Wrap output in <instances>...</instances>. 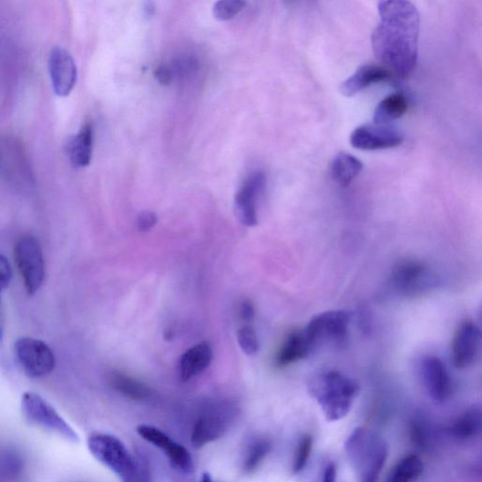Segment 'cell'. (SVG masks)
<instances>
[{
  "instance_id": "4316f807",
  "label": "cell",
  "mask_w": 482,
  "mask_h": 482,
  "mask_svg": "<svg viewBox=\"0 0 482 482\" xmlns=\"http://www.w3.org/2000/svg\"><path fill=\"white\" fill-rule=\"evenodd\" d=\"M272 451V443L268 439L254 441L249 447L243 462V470L251 474L257 470Z\"/></svg>"
},
{
  "instance_id": "9c48e42d",
  "label": "cell",
  "mask_w": 482,
  "mask_h": 482,
  "mask_svg": "<svg viewBox=\"0 0 482 482\" xmlns=\"http://www.w3.org/2000/svg\"><path fill=\"white\" fill-rule=\"evenodd\" d=\"M389 282L393 291L405 297L428 292L436 282L430 267L416 260H406L396 264L392 270Z\"/></svg>"
},
{
  "instance_id": "5bb4252c",
  "label": "cell",
  "mask_w": 482,
  "mask_h": 482,
  "mask_svg": "<svg viewBox=\"0 0 482 482\" xmlns=\"http://www.w3.org/2000/svg\"><path fill=\"white\" fill-rule=\"evenodd\" d=\"M481 333L478 326L472 321L463 322L452 340L451 359L459 370L472 365L478 356Z\"/></svg>"
},
{
  "instance_id": "e575fe53",
  "label": "cell",
  "mask_w": 482,
  "mask_h": 482,
  "mask_svg": "<svg viewBox=\"0 0 482 482\" xmlns=\"http://www.w3.org/2000/svg\"><path fill=\"white\" fill-rule=\"evenodd\" d=\"M336 481V467L333 463H330L323 470L321 482H335Z\"/></svg>"
},
{
  "instance_id": "4dcf8cb0",
  "label": "cell",
  "mask_w": 482,
  "mask_h": 482,
  "mask_svg": "<svg viewBox=\"0 0 482 482\" xmlns=\"http://www.w3.org/2000/svg\"><path fill=\"white\" fill-rule=\"evenodd\" d=\"M13 278V271L9 262L0 254V298L5 290L8 288Z\"/></svg>"
},
{
  "instance_id": "ac0fdd59",
  "label": "cell",
  "mask_w": 482,
  "mask_h": 482,
  "mask_svg": "<svg viewBox=\"0 0 482 482\" xmlns=\"http://www.w3.org/2000/svg\"><path fill=\"white\" fill-rule=\"evenodd\" d=\"M213 358V352L209 344H197L189 349L181 357L179 374L183 381L200 375L210 366Z\"/></svg>"
},
{
  "instance_id": "cb8c5ba5",
  "label": "cell",
  "mask_w": 482,
  "mask_h": 482,
  "mask_svg": "<svg viewBox=\"0 0 482 482\" xmlns=\"http://www.w3.org/2000/svg\"><path fill=\"white\" fill-rule=\"evenodd\" d=\"M408 109V101L402 93L391 94L384 98L374 111V123L390 125V122L403 118Z\"/></svg>"
},
{
  "instance_id": "9a60e30c",
  "label": "cell",
  "mask_w": 482,
  "mask_h": 482,
  "mask_svg": "<svg viewBox=\"0 0 482 482\" xmlns=\"http://www.w3.org/2000/svg\"><path fill=\"white\" fill-rule=\"evenodd\" d=\"M423 385L438 404L447 402L452 394V381L444 362L436 356L425 357L420 364Z\"/></svg>"
},
{
  "instance_id": "8d00e7d4",
  "label": "cell",
  "mask_w": 482,
  "mask_h": 482,
  "mask_svg": "<svg viewBox=\"0 0 482 482\" xmlns=\"http://www.w3.org/2000/svg\"><path fill=\"white\" fill-rule=\"evenodd\" d=\"M5 336V323L2 308V298H0V343L3 342Z\"/></svg>"
},
{
  "instance_id": "d6986e66",
  "label": "cell",
  "mask_w": 482,
  "mask_h": 482,
  "mask_svg": "<svg viewBox=\"0 0 482 482\" xmlns=\"http://www.w3.org/2000/svg\"><path fill=\"white\" fill-rule=\"evenodd\" d=\"M93 146V125L90 122H87L69 141L67 146V153L72 165L76 168L89 166L92 160Z\"/></svg>"
},
{
  "instance_id": "74e56055",
  "label": "cell",
  "mask_w": 482,
  "mask_h": 482,
  "mask_svg": "<svg viewBox=\"0 0 482 482\" xmlns=\"http://www.w3.org/2000/svg\"><path fill=\"white\" fill-rule=\"evenodd\" d=\"M144 15L146 17L150 18L154 15L155 14V6L152 3H147L145 7H144Z\"/></svg>"
},
{
  "instance_id": "484cf974",
  "label": "cell",
  "mask_w": 482,
  "mask_h": 482,
  "mask_svg": "<svg viewBox=\"0 0 482 482\" xmlns=\"http://www.w3.org/2000/svg\"><path fill=\"white\" fill-rule=\"evenodd\" d=\"M409 436L413 445L423 451L433 445V431L428 421L421 416L414 417L409 424Z\"/></svg>"
},
{
  "instance_id": "6da1fadb",
  "label": "cell",
  "mask_w": 482,
  "mask_h": 482,
  "mask_svg": "<svg viewBox=\"0 0 482 482\" xmlns=\"http://www.w3.org/2000/svg\"><path fill=\"white\" fill-rule=\"evenodd\" d=\"M380 22L373 35L376 59L401 77L409 76L418 59L420 15L405 0L379 4Z\"/></svg>"
},
{
  "instance_id": "8992f818",
  "label": "cell",
  "mask_w": 482,
  "mask_h": 482,
  "mask_svg": "<svg viewBox=\"0 0 482 482\" xmlns=\"http://www.w3.org/2000/svg\"><path fill=\"white\" fill-rule=\"evenodd\" d=\"M352 317L348 311L332 310L312 318L303 330L313 354L325 344H342L347 338Z\"/></svg>"
},
{
  "instance_id": "83f0119b",
  "label": "cell",
  "mask_w": 482,
  "mask_h": 482,
  "mask_svg": "<svg viewBox=\"0 0 482 482\" xmlns=\"http://www.w3.org/2000/svg\"><path fill=\"white\" fill-rule=\"evenodd\" d=\"M313 436L310 434L303 435L298 442L292 465V473L300 474L305 468L313 448Z\"/></svg>"
},
{
  "instance_id": "ba28073f",
  "label": "cell",
  "mask_w": 482,
  "mask_h": 482,
  "mask_svg": "<svg viewBox=\"0 0 482 482\" xmlns=\"http://www.w3.org/2000/svg\"><path fill=\"white\" fill-rule=\"evenodd\" d=\"M15 260L26 292L35 295L41 289L46 275L39 241L33 236L20 238L15 246Z\"/></svg>"
},
{
  "instance_id": "d6a6232c",
  "label": "cell",
  "mask_w": 482,
  "mask_h": 482,
  "mask_svg": "<svg viewBox=\"0 0 482 482\" xmlns=\"http://www.w3.org/2000/svg\"><path fill=\"white\" fill-rule=\"evenodd\" d=\"M124 482H151L150 473L147 464L138 459V466L135 472Z\"/></svg>"
},
{
  "instance_id": "7a4b0ae2",
  "label": "cell",
  "mask_w": 482,
  "mask_h": 482,
  "mask_svg": "<svg viewBox=\"0 0 482 482\" xmlns=\"http://www.w3.org/2000/svg\"><path fill=\"white\" fill-rule=\"evenodd\" d=\"M308 392L318 403L326 419L334 422L349 415L360 393V385L342 373L327 371L309 381Z\"/></svg>"
},
{
  "instance_id": "603a6c76",
  "label": "cell",
  "mask_w": 482,
  "mask_h": 482,
  "mask_svg": "<svg viewBox=\"0 0 482 482\" xmlns=\"http://www.w3.org/2000/svg\"><path fill=\"white\" fill-rule=\"evenodd\" d=\"M109 384L113 389L133 401H148L153 395L150 387L121 373H112L109 375Z\"/></svg>"
},
{
  "instance_id": "30bf717a",
  "label": "cell",
  "mask_w": 482,
  "mask_h": 482,
  "mask_svg": "<svg viewBox=\"0 0 482 482\" xmlns=\"http://www.w3.org/2000/svg\"><path fill=\"white\" fill-rule=\"evenodd\" d=\"M15 354L22 371L28 377L42 378L54 370L55 355L39 339L19 338L15 345Z\"/></svg>"
},
{
  "instance_id": "7402d4cb",
  "label": "cell",
  "mask_w": 482,
  "mask_h": 482,
  "mask_svg": "<svg viewBox=\"0 0 482 482\" xmlns=\"http://www.w3.org/2000/svg\"><path fill=\"white\" fill-rule=\"evenodd\" d=\"M364 164L351 154L339 153L332 161V179L340 186L348 187L363 171Z\"/></svg>"
},
{
  "instance_id": "1f68e13d",
  "label": "cell",
  "mask_w": 482,
  "mask_h": 482,
  "mask_svg": "<svg viewBox=\"0 0 482 482\" xmlns=\"http://www.w3.org/2000/svg\"><path fill=\"white\" fill-rule=\"evenodd\" d=\"M158 221V217L153 212H144L138 215L137 219V229L139 232H148L151 231Z\"/></svg>"
},
{
  "instance_id": "3957f363",
  "label": "cell",
  "mask_w": 482,
  "mask_h": 482,
  "mask_svg": "<svg viewBox=\"0 0 482 482\" xmlns=\"http://www.w3.org/2000/svg\"><path fill=\"white\" fill-rule=\"evenodd\" d=\"M345 451L358 482H377L388 457V446L382 437L358 427L346 440Z\"/></svg>"
},
{
  "instance_id": "e0dca14e",
  "label": "cell",
  "mask_w": 482,
  "mask_h": 482,
  "mask_svg": "<svg viewBox=\"0 0 482 482\" xmlns=\"http://www.w3.org/2000/svg\"><path fill=\"white\" fill-rule=\"evenodd\" d=\"M390 77L387 69L374 65H365L359 67L352 77L343 83L340 87V93L344 97H353L372 85L386 81Z\"/></svg>"
},
{
  "instance_id": "f546056e",
  "label": "cell",
  "mask_w": 482,
  "mask_h": 482,
  "mask_svg": "<svg viewBox=\"0 0 482 482\" xmlns=\"http://www.w3.org/2000/svg\"><path fill=\"white\" fill-rule=\"evenodd\" d=\"M239 344L247 355H254L260 350V343L257 332L251 326H244L238 332Z\"/></svg>"
},
{
  "instance_id": "4fadbf2b",
  "label": "cell",
  "mask_w": 482,
  "mask_h": 482,
  "mask_svg": "<svg viewBox=\"0 0 482 482\" xmlns=\"http://www.w3.org/2000/svg\"><path fill=\"white\" fill-rule=\"evenodd\" d=\"M48 67L54 93L60 97H68L77 80L73 56L66 48L56 46L51 50Z\"/></svg>"
},
{
  "instance_id": "f1b7e54d",
  "label": "cell",
  "mask_w": 482,
  "mask_h": 482,
  "mask_svg": "<svg viewBox=\"0 0 482 482\" xmlns=\"http://www.w3.org/2000/svg\"><path fill=\"white\" fill-rule=\"evenodd\" d=\"M245 6L246 4L241 0H220L215 4L213 15L220 21L230 20L239 15Z\"/></svg>"
},
{
  "instance_id": "5b68a950",
  "label": "cell",
  "mask_w": 482,
  "mask_h": 482,
  "mask_svg": "<svg viewBox=\"0 0 482 482\" xmlns=\"http://www.w3.org/2000/svg\"><path fill=\"white\" fill-rule=\"evenodd\" d=\"M92 456L115 473L124 482L135 472L138 458H134L125 444L117 436L95 433L88 437Z\"/></svg>"
},
{
  "instance_id": "277c9868",
  "label": "cell",
  "mask_w": 482,
  "mask_h": 482,
  "mask_svg": "<svg viewBox=\"0 0 482 482\" xmlns=\"http://www.w3.org/2000/svg\"><path fill=\"white\" fill-rule=\"evenodd\" d=\"M239 415L237 405L230 402L210 405L198 416L191 432L190 442L202 448L228 433Z\"/></svg>"
},
{
  "instance_id": "ffe728a7",
  "label": "cell",
  "mask_w": 482,
  "mask_h": 482,
  "mask_svg": "<svg viewBox=\"0 0 482 482\" xmlns=\"http://www.w3.org/2000/svg\"><path fill=\"white\" fill-rule=\"evenodd\" d=\"M312 352L303 330L290 333L275 355V364L285 367L309 357Z\"/></svg>"
},
{
  "instance_id": "836d02e7",
  "label": "cell",
  "mask_w": 482,
  "mask_h": 482,
  "mask_svg": "<svg viewBox=\"0 0 482 482\" xmlns=\"http://www.w3.org/2000/svg\"><path fill=\"white\" fill-rule=\"evenodd\" d=\"M240 314L244 322L250 323L254 317V307L251 301L244 300L241 304Z\"/></svg>"
},
{
  "instance_id": "8fae6325",
  "label": "cell",
  "mask_w": 482,
  "mask_h": 482,
  "mask_svg": "<svg viewBox=\"0 0 482 482\" xmlns=\"http://www.w3.org/2000/svg\"><path fill=\"white\" fill-rule=\"evenodd\" d=\"M404 140V135L395 128L376 123L361 126L351 135L353 148L364 151L398 148Z\"/></svg>"
},
{
  "instance_id": "2e32d148",
  "label": "cell",
  "mask_w": 482,
  "mask_h": 482,
  "mask_svg": "<svg viewBox=\"0 0 482 482\" xmlns=\"http://www.w3.org/2000/svg\"><path fill=\"white\" fill-rule=\"evenodd\" d=\"M266 185L263 173L251 174L243 183L235 198V209L241 221L252 228L259 222L257 202Z\"/></svg>"
},
{
  "instance_id": "f35d334b",
  "label": "cell",
  "mask_w": 482,
  "mask_h": 482,
  "mask_svg": "<svg viewBox=\"0 0 482 482\" xmlns=\"http://www.w3.org/2000/svg\"><path fill=\"white\" fill-rule=\"evenodd\" d=\"M200 482H215L209 473L203 474Z\"/></svg>"
},
{
  "instance_id": "44dd1931",
  "label": "cell",
  "mask_w": 482,
  "mask_h": 482,
  "mask_svg": "<svg viewBox=\"0 0 482 482\" xmlns=\"http://www.w3.org/2000/svg\"><path fill=\"white\" fill-rule=\"evenodd\" d=\"M481 424V409L477 406H473L453 420L446 427V433L449 436L457 440H470L480 434Z\"/></svg>"
},
{
  "instance_id": "52a82bcc",
  "label": "cell",
  "mask_w": 482,
  "mask_h": 482,
  "mask_svg": "<svg viewBox=\"0 0 482 482\" xmlns=\"http://www.w3.org/2000/svg\"><path fill=\"white\" fill-rule=\"evenodd\" d=\"M22 412L27 421L55 433L67 441L77 443L79 437L68 422L42 396L34 392L22 395Z\"/></svg>"
},
{
  "instance_id": "d590c367",
  "label": "cell",
  "mask_w": 482,
  "mask_h": 482,
  "mask_svg": "<svg viewBox=\"0 0 482 482\" xmlns=\"http://www.w3.org/2000/svg\"><path fill=\"white\" fill-rule=\"evenodd\" d=\"M156 77L160 84L167 85L171 81L172 76L167 67H161L157 70Z\"/></svg>"
},
{
  "instance_id": "d4e9b609",
  "label": "cell",
  "mask_w": 482,
  "mask_h": 482,
  "mask_svg": "<svg viewBox=\"0 0 482 482\" xmlns=\"http://www.w3.org/2000/svg\"><path fill=\"white\" fill-rule=\"evenodd\" d=\"M424 471V464L419 456L409 455L398 463L389 472L385 482H415Z\"/></svg>"
},
{
  "instance_id": "7c38bea8",
  "label": "cell",
  "mask_w": 482,
  "mask_h": 482,
  "mask_svg": "<svg viewBox=\"0 0 482 482\" xmlns=\"http://www.w3.org/2000/svg\"><path fill=\"white\" fill-rule=\"evenodd\" d=\"M136 431L141 438L161 450L177 469L183 473L193 470V461L189 450L164 432L145 424L138 425Z\"/></svg>"
}]
</instances>
